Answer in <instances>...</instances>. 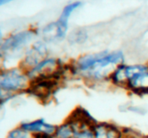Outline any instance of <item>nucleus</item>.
<instances>
[{
	"label": "nucleus",
	"mask_w": 148,
	"mask_h": 138,
	"mask_svg": "<svg viewBox=\"0 0 148 138\" xmlns=\"http://www.w3.org/2000/svg\"><path fill=\"white\" fill-rule=\"evenodd\" d=\"M29 134L30 133L25 131L21 127H19L11 131L8 134L7 138H29Z\"/></svg>",
	"instance_id": "nucleus-9"
},
{
	"label": "nucleus",
	"mask_w": 148,
	"mask_h": 138,
	"mask_svg": "<svg viewBox=\"0 0 148 138\" xmlns=\"http://www.w3.org/2000/svg\"><path fill=\"white\" fill-rule=\"evenodd\" d=\"M93 138H122V132L109 124H96L93 129Z\"/></svg>",
	"instance_id": "nucleus-8"
},
{
	"label": "nucleus",
	"mask_w": 148,
	"mask_h": 138,
	"mask_svg": "<svg viewBox=\"0 0 148 138\" xmlns=\"http://www.w3.org/2000/svg\"><path fill=\"white\" fill-rule=\"evenodd\" d=\"M36 35L33 30H23L9 36L1 46L2 57L6 59L19 55L23 48L32 41Z\"/></svg>",
	"instance_id": "nucleus-5"
},
{
	"label": "nucleus",
	"mask_w": 148,
	"mask_h": 138,
	"mask_svg": "<svg viewBox=\"0 0 148 138\" xmlns=\"http://www.w3.org/2000/svg\"><path fill=\"white\" fill-rule=\"evenodd\" d=\"M86 38H87V35L83 30H78L75 33H73L70 36L71 41L75 42H82L86 40Z\"/></svg>",
	"instance_id": "nucleus-10"
},
{
	"label": "nucleus",
	"mask_w": 148,
	"mask_h": 138,
	"mask_svg": "<svg viewBox=\"0 0 148 138\" xmlns=\"http://www.w3.org/2000/svg\"><path fill=\"white\" fill-rule=\"evenodd\" d=\"M20 127L29 133H32V134L44 133L52 136L55 135L57 129V127H56L55 125L46 123V121L42 118L36 119L31 122L23 123L20 124Z\"/></svg>",
	"instance_id": "nucleus-7"
},
{
	"label": "nucleus",
	"mask_w": 148,
	"mask_h": 138,
	"mask_svg": "<svg viewBox=\"0 0 148 138\" xmlns=\"http://www.w3.org/2000/svg\"><path fill=\"white\" fill-rule=\"evenodd\" d=\"M11 1H13V0H0V4L1 5H3V4L8 3L11 2Z\"/></svg>",
	"instance_id": "nucleus-11"
},
{
	"label": "nucleus",
	"mask_w": 148,
	"mask_h": 138,
	"mask_svg": "<svg viewBox=\"0 0 148 138\" xmlns=\"http://www.w3.org/2000/svg\"><path fill=\"white\" fill-rule=\"evenodd\" d=\"M30 85V79L23 68H10L2 71L0 75L1 93L11 96L13 93H17L28 91Z\"/></svg>",
	"instance_id": "nucleus-3"
},
{
	"label": "nucleus",
	"mask_w": 148,
	"mask_h": 138,
	"mask_svg": "<svg viewBox=\"0 0 148 138\" xmlns=\"http://www.w3.org/2000/svg\"><path fill=\"white\" fill-rule=\"evenodd\" d=\"M124 62L121 51L101 52L79 59L72 67L73 73L90 81H101L110 77L114 71Z\"/></svg>",
	"instance_id": "nucleus-1"
},
{
	"label": "nucleus",
	"mask_w": 148,
	"mask_h": 138,
	"mask_svg": "<svg viewBox=\"0 0 148 138\" xmlns=\"http://www.w3.org/2000/svg\"><path fill=\"white\" fill-rule=\"evenodd\" d=\"M81 5H82V2L80 1H75L67 4L63 8L58 20L55 22L48 24L42 30L43 37L47 41H56V40L63 39L68 32L69 19L71 14Z\"/></svg>",
	"instance_id": "nucleus-4"
},
{
	"label": "nucleus",
	"mask_w": 148,
	"mask_h": 138,
	"mask_svg": "<svg viewBox=\"0 0 148 138\" xmlns=\"http://www.w3.org/2000/svg\"><path fill=\"white\" fill-rule=\"evenodd\" d=\"M110 80L136 94H148V66L121 64L114 71Z\"/></svg>",
	"instance_id": "nucleus-2"
},
{
	"label": "nucleus",
	"mask_w": 148,
	"mask_h": 138,
	"mask_svg": "<svg viewBox=\"0 0 148 138\" xmlns=\"http://www.w3.org/2000/svg\"><path fill=\"white\" fill-rule=\"evenodd\" d=\"M32 138H33V137H32Z\"/></svg>",
	"instance_id": "nucleus-12"
},
{
	"label": "nucleus",
	"mask_w": 148,
	"mask_h": 138,
	"mask_svg": "<svg viewBox=\"0 0 148 138\" xmlns=\"http://www.w3.org/2000/svg\"><path fill=\"white\" fill-rule=\"evenodd\" d=\"M47 48L46 46L42 42H36L35 43L26 53L25 58L23 60L24 67L22 68H24L26 72L35 67L36 65H38L40 62H42L43 60H45L47 57Z\"/></svg>",
	"instance_id": "nucleus-6"
}]
</instances>
